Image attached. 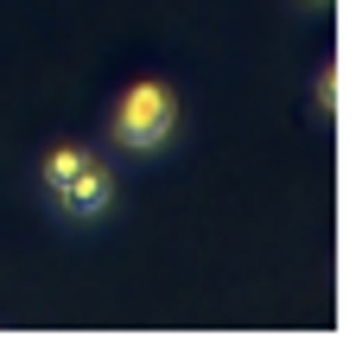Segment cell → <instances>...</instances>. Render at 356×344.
<instances>
[{
	"mask_svg": "<svg viewBox=\"0 0 356 344\" xmlns=\"http://www.w3.org/2000/svg\"><path fill=\"white\" fill-rule=\"evenodd\" d=\"M172 127H178V102L165 83H134V90L115 102V141L134 147V153H153L172 141Z\"/></svg>",
	"mask_w": 356,
	"mask_h": 344,
	"instance_id": "obj_1",
	"label": "cell"
},
{
	"mask_svg": "<svg viewBox=\"0 0 356 344\" xmlns=\"http://www.w3.org/2000/svg\"><path fill=\"white\" fill-rule=\"evenodd\" d=\"M312 96H318V109H337V70H325L318 83H312Z\"/></svg>",
	"mask_w": 356,
	"mask_h": 344,
	"instance_id": "obj_4",
	"label": "cell"
},
{
	"mask_svg": "<svg viewBox=\"0 0 356 344\" xmlns=\"http://www.w3.org/2000/svg\"><path fill=\"white\" fill-rule=\"evenodd\" d=\"M83 166H89V153H83V147H58V153H44V185L58 191L64 179H76Z\"/></svg>",
	"mask_w": 356,
	"mask_h": 344,
	"instance_id": "obj_3",
	"label": "cell"
},
{
	"mask_svg": "<svg viewBox=\"0 0 356 344\" xmlns=\"http://www.w3.org/2000/svg\"><path fill=\"white\" fill-rule=\"evenodd\" d=\"M312 7H325V0H312Z\"/></svg>",
	"mask_w": 356,
	"mask_h": 344,
	"instance_id": "obj_5",
	"label": "cell"
},
{
	"mask_svg": "<svg viewBox=\"0 0 356 344\" xmlns=\"http://www.w3.org/2000/svg\"><path fill=\"white\" fill-rule=\"evenodd\" d=\"M108 198H115V179H108L96 159H89L76 179H64V185H58V204L70 210V217H102V210H108Z\"/></svg>",
	"mask_w": 356,
	"mask_h": 344,
	"instance_id": "obj_2",
	"label": "cell"
}]
</instances>
